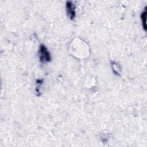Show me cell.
I'll use <instances>...</instances> for the list:
<instances>
[{
    "mask_svg": "<svg viewBox=\"0 0 147 147\" xmlns=\"http://www.w3.org/2000/svg\"><path fill=\"white\" fill-rule=\"evenodd\" d=\"M39 55L40 60L41 63L49 62L51 60V57L49 52H48L47 47L43 44H41L40 45Z\"/></svg>",
    "mask_w": 147,
    "mask_h": 147,
    "instance_id": "cell-1",
    "label": "cell"
},
{
    "mask_svg": "<svg viewBox=\"0 0 147 147\" xmlns=\"http://www.w3.org/2000/svg\"><path fill=\"white\" fill-rule=\"evenodd\" d=\"M66 10L69 18L73 20L75 17V6L71 1L66 2Z\"/></svg>",
    "mask_w": 147,
    "mask_h": 147,
    "instance_id": "cell-2",
    "label": "cell"
},
{
    "mask_svg": "<svg viewBox=\"0 0 147 147\" xmlns=\"http://www.w3.org/2000/svg\"><path fill=\"white\" fill-rule=\"evenodd\" d=\"M146 14H147L146 7H145L144 11L141 13V15L142 27L145 31L146 30Z\"/></svg>",
    "mask_w": 147,
    "mask_h": 147,
    "instance_id": "cell-3",
    "label": "cell"
},
{
    "mask_svg": "<svg viewBox=\"0 0 147 147\" xmlns=\"http://www.w3.org/2000/svg\"><path fill=\"white\" fill-rule=\"evenodd\" d=\"M111 65L113 68V70L114 73L117 75H119V66L115 62H111Z\"/></svg>",
    "mask_w": 147,
    "mask_h": 147,
    "instance_id": "cell-4",
    "label": "cell"
}]
</instances>
